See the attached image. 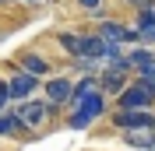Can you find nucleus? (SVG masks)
Listing matches in <instances>:
<instances>
[{"label": "nucleus", "instance_id": "1", "mask_svg": "<svg viewBox=\"0 0 155 151\" xmlns=\"http://www.w3.org/2000/svg\"><path fill=\"white\" fill-rule=\"evenodd\" d=\"M102 109H106V98H102V92H88V95H81V98H74L71 127H74V130H85V127L95 120V116H102Z\"/></svg>", "mask_w": 155, "mask_h": 151}, {"label": "nucleus", "instance_id": "2", "mask_svg": "<svg viewBox=\"0 0 155 151\" xmlns=\"http://www.w3.org/2000/svg\"><path fill=\"white\" fill-rule=\"evenodd\" d=\"M81 56H88V60H116V42H109L106 35H85L81 39Z\"/></svg>", "mask_w": 155, "mask_h": 151}, {"label": "nucleus", "instance_id": "3", "mask_svg": "<svg viewBox=\"0 0 155 151\" xmlns=\"http://www.w3.org/2000/svg\"><path fill=\"white\" fill-rule=\"evenodd\" d=\"M116 102H120V109H148V105L155 102V95L137 81V85H130V88H120V98H116Z\"/></svg>", "mask_w": 155, "mask_h": 151}, {"label": "nucleus", "instance_id": "4", "mask_svg": "<svg viewBox=\"0 0 155 151\" xmlns=\"http://www.w3.org/2000/svg\"><path fill=\"white\" fill-rule=\"evenodd\" d=\"M116 127H124V130H148V127H155V116L148 109H120L116 113Z\"/></svg>", "mask_w": 155, "mask_h": 151}, {"label": "nucleus", "instance_id": "5", "mask_svg": "<svg viewBox=\"0 0 155 151\" xmlns=\"http://www.w3.org/2000/svg\"><path fill=\"white\" fill-rule=\"evenodd\" d=\"M49 116V105L46 98H25V102L18 105V120L25 123V127H39V123Z\"/></svg>", "mask_w": 155, "mask_h": 151}, {"label": "nucleus", "instance_id": "6", "mask_svg": "<svg viewBox=\"0 0 155 151\" xmlns=\"http://www.w3.org/2000/svg\"><path fill=\"white\" fill-rule=\"evenodd\" d=\"M46 98H49L53 105L74 102V85H71L67 77H53V81H46Z\"/></svg>", "mask_w": 155, "mask_h": 151}, {"label": "nucleus", "instance_id": "7", "mask_svg": "<svg viewBox=\"0 0 155 151\" xmlns=\"http://www.w3.org/2000/svg\"><path fill=\"white\" fill-rule=\"evenodd\" d=\"M99 35H106L109 42H137L141 39V32L137 28H124V25H116V21H102V28H99Z\"/></svg>", "mask_w": 155, "mask_h": 151}, {"label": "nucleus", "instance_id": "8", "mask_svg": "<svg viewBox=\"0 0 155 151\" xmlns=\"http://www.w3.org/2000/svg\"><path fill=\"white\" fill-rule=\"evenodd\" d=\"M35 85H39V77H35V74H28V70L14 74V77H11V98L25 102V98H28V95L35 92Z\"/></svg>", "mask_w": 155, "mask_h": 151}, {"label": "nucleus", "instance_id": "9", "mask_svg": "<svg viewBox=\"0 0 155 151\" xmlns=\"http://www.w3.org/2000/svg\"><path fill=\"white\" fill-rule=\"evenodd\" d=\"M18 67H21V70H28V74H35V77H46V70H49V63L39 56V53H21Z\"/></svg>", "mask_w": 155, "mask_h": 151}, {"label": "nucleus", "instance_id": "10", "mask_svg": "<svg viewBox=\"0 0 155 151\" xmlns=\"http://www.w3.org/2000/svg\"><path fill=\"white\" fill-rule=\"evenodd\" d=\"M127 141L137 144V148H152V144H155V127H148V130H141V133L127 130Z\"/></svg>", "mask_w": 155, "mask_h": 151}, {"label": "nucleus", "instance_id": "11", "mask_svg": "<svg viewBox=\"0 0 155 151\" xmlns=\"http://www.w3.org/2000/svg\"><path fill=\"white\" fill-rule=\"evenodd\" d=\"M18 127H25V123L18 120V113H0V137H7V133H14Z\"/></svg>", "mask_w": 155, "mask_h": 151}, {"label": "nucleus", "instance_id": "12", "mask_svg": "<svg viewBox=\"0 0 155 151\" xmlns=\"http://www.w3.org/2000/svg\"><path fill=\"white\" fill-rule=\"evenodd\" d=\"M152 53H145V49H134V53H130V56H127V63H130V70H137V74H141V70H145L148 63H152Z\"/></svg>", "mask_w": 155, "mask_h": 151}, {"label": "nucleus", "instance_id": "13", "mask_svg": "<svg viewBox=\"0 0 155 151\" xmlns=\"http://www.w3.org/2000/svg\"><path fill=\"white\" fill-rule=\"evenodd\" d=\"M60 46L67 49V53H74V56H81V35H71V32H64V35H60Z\"/></svg>", "mask_w": 155, "mask_h": 151}, {"label": "nucleus", "instance_id": "14", "mask_svg": "<svg viewBox=\"0 0 155 151\" xmlns=\"http://www.w3.org/2000/svg\"><path fill=\"white\" fill-rule=\"evenodd\" d=\"M95 81H92V77H85V81H78V85H74V98H81V95H88V92H95Z\"/></svg>", "mask_w": 155, "mask_h": 151}, {"label": "nucleus", "instance_id": "15", "mask_svg": "<svg viewBox=\"0 0 155 151\" xmlns=\"http://www.w3.org/2000/svg\"><path fill=\"white\" fill-rule=\"evenodd\" d=\"M7 98H11V81H0V113H4Z\"/></svg>", "mask_w": 155, "mask_h": 151}, {"label": "nucleus", "instance_id": "16", "mask_svg": "<svg viewBox=\"0 0 155 151\" xmlns=\"http://www.w3.org/2000/svg\"><path fill=\"white\" fill-rule=\"evenodd\" d=\"M141 32V42H155V25H145V28H137Z\"/></svg>", "mask_w": 155, "mask_h": 151}, {"label": "nucleus", "instance_id": "17", "mask_svg": "<svg viewBox=\"0 0 155 151\" xmlns=\"http://www.w3.org/2000/svg\"><path fill=\"white\" fill-rule=\"evenodd\" d=\"M78 4H81V7H88V11H95L99 4H102V0H78Z\"/></svg>", "mask_w": 155, "mask_h": 151}, {"label": "nucleus", "instance_id": "18", "mask_svg": "<svg viewBox=\"0 0 155 151\" xmlns=\"http://www.w3.org/2000/svg\"><path fill=\"white\" fill-rule=\"evenodd\" d=\"M130 4H145V0H130Z\"/></svg>", "mask_w": 155, "mask_h": 151}]
</instances>
